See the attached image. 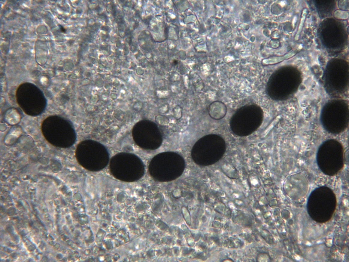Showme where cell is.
Returning <instances> with one entry per match:
<instances>
[{"instance_id": "7a4b0ae2", "label": "cell", "mask_w": 349, "mask_h": 262, "mask_svg": "<svg viewBox=\"0 0 349 262\" xmlns=\"http://www.w3.org/2000/svg\"><path fill=\"white\" fill-rule=\"evenodd\" d=\"M294 55V53H290L289 54L286 55L284 57H274L267 60V61L265 63L266 64H274V63H277L280 62L282 61L283 60L285 59H288L293 57Z\"/></svg>"}, {"instance_id": "3957f363", "label": "cell", "mask_w": 349, "mask_h": 262, "mask_svg": "<svg viewBox=\"0 0 349 262\" xmlns=\"http://www.w3.org/2000/svg\"><path fill=\"white\" fill-rule=\"evenodd\" d=\"M306 14H307V9H305L304 10V11H303V14H302V20H301V21L300 23V24L299 26V29H298V31L297 34L296 35V39H298V37H299V34H300V32L301 31H302V27L303 26V23H304V22L305 20V16H306Z\"/></svg>"}, {"instance_id": "6da1fadb", "label": "cell", "mask_w": 349, "mask_h": 262, "mask_svg": "<svg viewBox=\"0 0 349 262\" xmlns=\"http://www.w3.org/2000/svg\"><path fill=\"white\" fill-rule=\"evenodd\" d=\"M226 106L221 102H214L210 106L209 114L212 118L216 119H222L226 116Z\"/></svg>"}, {"instance_id": "277c9868", "label": "cell", "mask_w": 349, "mask_h": 262, "mask_svg": "<svg viewBox=\"0 0 349 262\" xmlns=\"http://www.w3.org/2000/svg\"><path fill=\"white\" fill-rule=\"evenodd\" d=\"M280 118V116H278L276 119L273 121L272 122L270 125L268 127L266 130L263 134V137H265L266 135L269 132L270 130V129H272L273 126L275 125V124H276L277 122L279 121V119Z\"/></svg>"}]
</instances>
